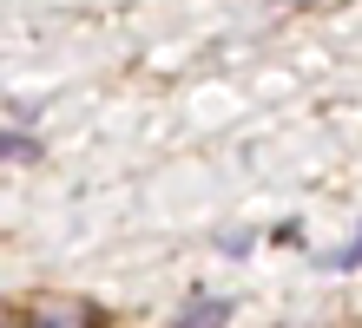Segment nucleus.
<instances>
[{
  "instance_id": "obj_3",
  "label": "nucleus",
  "mask_w": 362,
  "mask_h": 328,
  "mask_svg": "<svg viewBox=\"0 0 362 328\" xmlns=\"http://www.w3.org/2000/svg\"><path fill=\"white\" fill-rule=\"evenodd\" d=\"M0 328H27V309H0Z\"/></svg>"
},
{
  "instance_id": "obj_1",
  "label": "nucleus",
  "mask_w": 362,
  "mask_h": 328,
  "mask_svg": "<svg viewBox=\"0 0 362 328\" xmlns=\"http://www.w3.org/2000/svg\"><path fill=\"white\" fill-rule=\"evenodd\" d=\"M99 322L105 315L93 302H79V296H40L27 309V328H99Z\"/></svg>"
},
{
  "instance_id": "obj_2",
  "label": "nucleus",
  "mask_w": 362,
  "mask_h": 328,
  "mask_svg": "<svg viewBox=\"0 0 362 328\" xmlns=\"http://www.w3.org/2000/svg\"><path fill=\"white\" fill-rule=\"evenodd\" d=\"M224 315H230L224 302H191V309L178 315V328H224Z\"/></svg>"
}]
</instances>
